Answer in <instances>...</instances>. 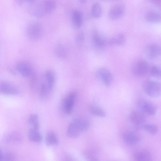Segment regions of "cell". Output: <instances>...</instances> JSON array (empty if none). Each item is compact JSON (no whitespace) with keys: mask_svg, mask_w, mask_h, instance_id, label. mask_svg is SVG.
I'll use <instances>...</instances> for the list:
<instances>
[{"mask_svg":"<svg viewBox=\"0 0 161 161\" xmlns=\"http://www.w3.org/2000/svg\"><path fill=\"white\" fill-rule=\"evenodd\" d=\"M56 7L55 0H40L29 6L28 12L33 17L41 18L52 12Z\"/></svg>","mask_w":161,"mask_h":161,"instance_id":"obj_1","label":"cell"},{"mask_svg":"<svg viewBox=\"0 0 161 161\" xmlns=\"http://www.w3.org/2000/svg\"><path fill=\"white\" fill-rule=\"evenodd\" d=\"M43 28L42 24L37 21H33L29 24L25 29V33L30 40L36 41L42 36Z\"/></svg>","mask_w":161,"mask_h":161,"instance_id":"obj_2","label":"cell"},{"mask_svg":"<svg viewBox=\"0 0 161 161\" xmlns=\"http://www.w3.org/2000/svg\"><path fill=\"white\" fill-rule=\"evenodd\" d=\"M142 87L145 93L150 97H157L161 95V83L158 81L147 80L144 82Z\"/></svg>","mask_w":161,"mask_h":161,"instance_id":"obj_3","label":"cell"},{"mask_svg":"<svg viewBox=\"0 0 161 161\" xmlns=\"http://www.w3.org/2000/svg\"><path fill=\"white\" fill-rule=\"evenodd\" d=\"M82 132L83 129L80 119H75L69 125L66 131V135L71 138H76Z\"/></svg>","mask_w":161,"mask_h":161,"instance_id":"obj_4","label":"cell"},{"mask_svg":"<svg viewBox=\"0 0 161 161\" xmlns=\"http://www.w3.org/2000/svg\"><path fill=\"white\" fill-rule=\"evenodd\" d=\"M137 106L140 111L144 114L153 116L156 113L157 108L156 106L147 101L140 100L137 103Z\"/></svg>","mask_w":161,"mask_h":161,"instance_id":"obj_5","label":"cell"},{"mask_svg":"<svg viewBox=\"0 0 161 161\" xmlns=\"http://www.w3.org/2000/svg\"><path fill=\"white\" fill-rule=\"evenodd\" d=\"M1 94L7 95H14L19 92V89L12 84L6 81L1 82L0 84Z\"/></svg>","mask_w":161,"mask_h":161,"instance_id":"obj_6","label":"cell"},{"mask_svg":"<svg viewBox=\"0 0 161 161\" xmlns=\"http://www.w3.org/2000/svg\"><path fill=\"white\" fill-rule=\"evenodd\" d=\"M125 10V7L122 4L114 5L109 10L108 14L109 18L113 20H118L124 15Z\"/></svg>","mask_w":161,"mask_h":161,"instance_id":"obj_7","label":"cell"},{"mask_svg":"<svg viewBox=\"0 0 161 161\" xmlns=\"http://www.w3.org/2000/svg\"><path fill=\"white\" fill-rule=\"evenodd\" d=\"M148 70L147 63L144 61H139L135 63L132 68L133 73L137 76H142L147 74Z\"/></svg>","mask_w":161,"mask_h":161,"instance_id":"obj_8","label":"cell"},{"mask_svg":"<svg viewBox=\"0 0 161 161\" xmlns=\"http://www.w3.org/2000/svg\"><path fill=\"white\" fill-rule=\"evenodd\" d=\"M145 53L150 59L157 58L161 55V46L157 44L149 45L146 47Z\"/></svg>","mask_w":161,"mask_h":161,"instance_id":"obj_9","label":"cell"},{"mask_svg":"<svg viewBox=\"0 0 161 161\" xmlns=\"http://www.w3.org/2000/svg\"><path fill=\"white\" fill-rule=\"evenodd\" d=\"M16 68L19 73L22 76L28 77L33 74V69L31 65L27 62L22 61L18 62Z\"/></svg>","mask_w":161,"mask_h":161,"instance_id":"obj_10","label":"cell"},{"mask_svg":"<svg viewBox=\"0 0 161 161\" xmlns=\"http://www.w3.org/2000/svg\"><path fill=\"white\" fill-rule=\"evenodd\" d=\"M76 97L75 93L72 92L68 95L65 98L63 108L64 111L66 114H69L71 113Z\"/></svg>","mask_w":161,"mask_h":161,"instance_id":"obj_11","label":"cell"},{"mask_svg":"<svg viewBox=\"0 0 161 161\" xmlns=\"http://www.w3.org/2000/svg\"><path fill=\"white\" fill-rule=\"evenodd\" d=\"M96 75L106 86H110L112 81V75L108 69L103 68L100 69L97 71Z\"/></svg>","mask_w":161,"mask_h":161,"instance_id":"obj_12","label":"cell"},{"mask_svg":"<svg viewBox=\"0 0 161 161\" xmlns=\"http://www.w3.org/2000/svg\"><path fill=\"white\" fill-rule=\"evenodd\" d=\"M129 119L133 124L139 126L145 124L146 120L144 114L140 111L132 112L130 114Z\"/></svg>","mask_w":161,"mask_h":161,"instance_id":"obj_13","label":"cell"},{"mask_svg":"<svg viewBox=\"0 0 161 161\" xmlns=\"http://www.w3.org/2000/svg\"><path fill=\"white\" fill-rule=\"evenodd\" d=\"M122 138L124 141L127 144L133 146L139 142L140 138L135 133L131 131H126L122 135Z\"/></svg>","mask_w":161,"mask_h":161,"instance_id":"obj_14","label":"cell"},{"mask_svg":"<svg viewBox=\"0 0 161 161\" xmlns=\"http://www.w3.org/2000/svg\"><path fill=\"white\" fill-rule=\"evenodd\" d=\"M133 157L135 160L136 161H151L152 159L151 153L144 149H140L136 151Z\"/></svg>","mask_w":161,"mask_h":161,"instance_id":"obj_15","label":"cell"},{"mask_svg":"<svg viewBox=\"0 0 161 161\" xmlns=\"http://www.w3.org/2000/svg\"><path fill=\"white\" fill-rule=\"evenodd\" d=\"M92 40L94 46L97 49H103L106 42L96 30H94L93 32Z\"/></svg>","mask_w":161,"mask_h":161,"instance_id":"obj_16","label":"cell"},{"mask_svg":"<svg viewBox=\"0 0 161 161\" xmlns=\"http://www.w3.org/2000/svg\"><path fill=\"white\" fill-rule=\"evenodd\" d=\"M71 18L73 25L76 28H80L81 26L83 21V15L82 13L78 10L72 11Z\"/></svg>","mask_w":161,"mask_h":161,"instance_id":"obj_17","label":"cell"},{"mask_svg":"<svg viewBox=\"0 0 161 161\" xmlns=\"http://www.w3.org/2000/svg\"><path fill=\"white\" fill-rule=\"evenodd\" d=\"M45 83L50 90L52 91L55 83V76L54 72L51 69H47L44 74Z\"/></svg>","mask_w":161,"mask_h":161,"instance_id":"obj_18","label":"cell"},{"mask_svg":"<svg viewBox=\"0 0 161 161\" xmlns=\"http://www.w3.org/2000/svg\"><path fill=\"white\" fill-rule=\"evenodd\" d=\"M28 136L30 140L35 142H40L42 139V136L39 131V129L33 127L29 129Z\"/></svg>","mask_w":161,"mask_h":161,"instance_id":"obj_19","label":"cell"},{"mask_svg":"<svg viewBox=\"0 0 161 161\" xmlns=\"http://www.w3.org/2000/svg\"><path fill=\"white\" fill-rule=\"evenodd\" d=\"M145 18L149 22H161V14L156 12L151 11L146 14Z\"/></svg>","mask_w":161,"mask_h":161,"instance_id":"obj_20","label":"cell"},{"mask_svg":"<svg viewBox=\"0 0 161 161\" xmlns=\"http://www.w3.org/2000/svg\"><path fill=\"white\" fill-rule=\"evenodd\" d=\"M125 40L124 35L122 33H119L110 39L108 43L110 45H121L124 43Z\"/></svg>","mask_w":161,"mask_h":161,"instance_id":"obj_21","label":"cell"},{"mask_svg":"<svg viewBox=\"0 0 161 161\" xmlns=\"http://www.w3.org/2000/svg\"><path fill=\"white\" fill-rule=\"evenodd\" d=\"M58 138L53 131H50L47 134L45 137V143L48 146L56 145L58 143Z\"/></svg>","mask_w":161,"mask_h":161,"instance_id":"obj_22","label":"cell"},{"mask_svg":"<svg viewBox=\"0 0 161 161\" xmlns=\"http://www.w3.org/2000/svg\"><path fill=\"white\" fill-rule=\"evenodd\" d=\"M56 56L59 58H65L67 55V52L65 47L62 44H58L55 48Z\"/></svg>","mask_w":161,"mask_h":161,"instance_id":"obj_23","label":"cell"},{"mask_svg":"<svg viewBox=\"0 0 161 161\" xmlns=\"http://www.w3.org/2000/svg\"><path fill=\"white\" fill-rule=\"evenodd\" d=\"M89 109L90 113L94 116L101 117H104L105 116L104 111L98 106L92 105L90 106Z\"/></svg>","mask_w":161,"mask_h":161,"instance_id":"obj_24","label":"cell"},{"mask_svg":"<svg viewBox=\"0 0 161 161\" xmlns=\"http://www.w3.org/2000/svg\"><path fill=\"white\" fill-rule=\"evenodd\" d=\"M15 158V155L11 152L3 150H0V161H13L14 160Z\"/></svg>","mask_w":161,"mask_h":161,"instance_id":"obj_25","label":"cell"},{"mask_svg":"<svg viewBox=\"0 0 161 161\" xmlns=\"http://www.w3.org/2000/svg\"><path fill=\"white\" fill-rule=\"evenodd\" d=\"M141 129L152 135L156 134L158 131L157 126L154 124H144L140 126Z\"/></svg>","mask_w":161,"mask_h":161,"instance_id":"obj_26","label":"cell"},{"mask_svg":"<svg viewBox=\"0 0 161 161\" xmlns=\"http://www.w3.org/2000/svg\"><path fill=\"white\" fill-rule=\"evenodd\" d=\"M102 9L101 5L98 3H93L92 7L91 14L92 16L95 18H99L101 16Z\"/></svg>","mask_w":161,"mask_h":161,"instance_id":"obj_27","label":"cell"},{"mask_svg":"<svg viewBox=\"0 0 161 161\" xmlns=\"http://www.w3.org/2000/svg\"><path fill=\"white\" fill-rule=\"evenodd\" d=\"M21 138L20 135L17 132H13L7 135L4 138V141L7 142H20Z\"/></svg>","mask_w":161,"mask_h":161,"instance_id":"obj_28","label":"cell"},{"mask_svg":"<svg viewBox=\"0 0 161 161\" xmlns=\"http://www.w3.org/2000/svg\"><path fill=\"white\" fill-rule=\"evenodd\" d=\"M38 116L36 114H31L29 117L28 123L32 127L37 129L39 128Z\"/></svg>","mask_w":161,"mask_h":161,"instance_id":"obj_29","label":"cell"},{"mask_svg":"<svg viewBox=\"0 0 161 161\" xmlns=\"http://www.w3.org/2000/svg\"><path fill=\"white\" fill-rule=\"evenodd\" d=\"M150 72L152 76L161 79V65H153L150 69Z\"/></svg>","mask_w":161,"mask_h":161,"instance_id":"obj_30","label":"cell"},{"mask_svg":"<svg viewBox=\"0 0 161 161\" xmlns=\"http://www.w3.org/2000/svg\"><path fill=\"white\" fill-rule=\"evenodd\" d=\"M46 83L42 82L41 85L40 95L42 98L47 97L51 92Z\"/></svg>","mask_w":161,"mask_h":161,"instance_id":"obj_31","label":"cell"},{"mask_svg":"<svg viewBox=\"0 0 161 161\" xmlns=\"http://www.w3.org/2000/svg\"><path fill=\"white\" fill-rule=\"evenodd\" d=\"M84 156L86 159L90 160H97V158L94 153L92 151H88L83 153Z\"/></svg>","mask_w":161,"mask_h":161,"instance_id":"obj_32","label":"cell"},{"mask_svg":"<svg viewBox=\"0 0 161 161\" xmlns=\"http://www.w3.org/2000/svg\"><path fill=\"white\" fill-rule=\"evenodd\" d=\"M16 3L20 5H30L35 3L36 0H15Z\"/></svg>","mask_w":161,"mask_h":161,"instance_id":"obj_33","label":"cell"},{"mask_svg":"<svg viewBox=\"0 0 161 161\" xmlns=\"http://www.w3.org/2000/svg\"><path fill=\"white\" fill-rule=\"evenodd\" d=\"M84 34L82 32L79 33L76 35V40L78 44H80L83 42L84 40Z\"/></svg>","mask_w":161,"mask_h":161,"instance_id":"obj_34","label":"cell"},{"mask_svg":"<svg viewBox=\"0 0 161 161\" xmlns=\"http://www.w3.org/2000/svg\"><path fill=\"white\" fill-rule=\"evenodd\" d=\"M154 4L159 5L161 3V0H151Z\"/></svg>","mask_w":161,"mask_h":161,"instance_id":"obj_35","label":"cell"},{"mask_svg":"<svg viewBox=\"0 0 161 161\" xmlns=\"http://www.w3.org/2000/svg\"><path fill=\"white\" fill-rule=\"evenodd\" d=\"M82 3H84L86 2V0H79Z\"/></svg>","mask_w":161,"mask_h":161,"instance_id":"obj_36","label":"cell"}]
</instances>
